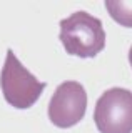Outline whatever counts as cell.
<instances>
[{
  "label": "cell",
  "instance_id": "4",
  "mask_svg": "<svg viewBox=\"0 0 132 133\" xmlns=\"http://www.w3.org/2000/svg\"><path fill=\"white\" fill-rule=\"evenodd\" d=\"M87 93L79 82H64L53 91L49 102V120L59 128L75 127L85 116Z\"/></svg>",
  "mask_w": 132,
  "mask_h": 133
},
{
  "label": "cell",
  "instance_id": "5",
  "mask_svg": "<svg viewBox=\"0 0 132 133\" xmlns=\"http://www.w3.org/2000/svg\"><path fill=\"white\" fill-rule=\"evenodd\" d=\"M105 8L119 25L132 28V2L125 0H105Z\"/></svg>",
  "mask_w": 132,
  "mask_h": 133
},
{
  "label": "cell",
  "instance_id": "3",
  "mask_svg": "<svg viewBox=\"0 0 132 133\" xmlns=\"http://www.w3.org/2000/svg\"><path fill=\"white\" fill-rule=\"evenodd\" d=\"M94 122L100 133H132V91L121 87L105 90L95 103Z\"/></svg>",
  "mask_w": 132,
  "mask_h": 133
},
{
  "label": "cell",
  "instance_id": "1",
  "mask_svg": "<svg viewBox=\"0 0 132 133\" xmlns=\"http://www.w3.org/2000/svg\"><path fill=\"white\" fill-rule=\"evenodd\" d=\"M59 38L69 55L94 58L105 48V30L102 20L84 10L74 12L60 20Z\"/></svg>",
  "mask_w": 132,
  "mask_h": 133
},
{
  "label": "cell",
  "instance_id": "6",
  "mask_svg": "<svg viewBox=\"0 0 132 133\" xmlns=\"http://www.w3.org/2000/svg\"><path fill=\"white\" fill-rule=\"evenodd\" d=\"M129 63H130V66H132V47H130V50H129Z\"/></svg>",
  "mask_w": 132,
  "mask_h": 133
},
{
  "label": "cell",
  "instance_id": "2",
  "mask_svg": "<svg viewBox=\"0 0 132 133\" xmlns=\"http://www.w3.org/2000/svg\"><path fill=\"white\" fill-rule=\"evenodd\" d=\"M0 87L5 102L17 110H27L40 98L47 83L40 82L20 63L14 50H7L5 63L0 75Z\"/></svg>",
  "mask_w": 132,
  "mask_h": 133
}]
</instances>
